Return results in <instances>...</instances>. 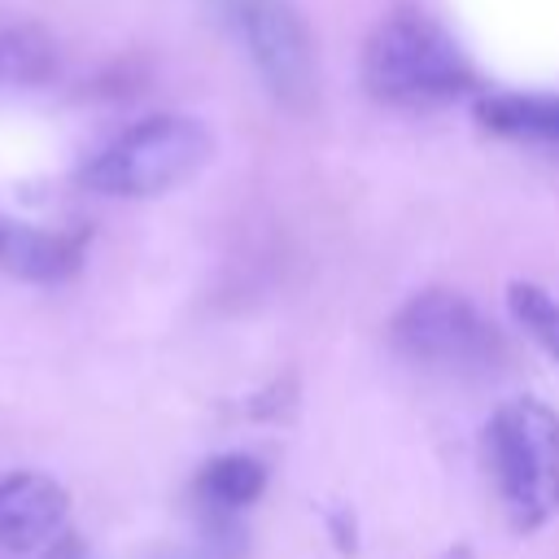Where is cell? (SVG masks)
<instances>
[{
  "mask_svg": "<svg viewBox=\"0 0 559 559\" xmlns=\"http://www.w3.org/2000/svg\"><path fill=\"white\" fill-rule=\"evenodd\" d=\"M70 493L48 472L0 476V559H22L44 550L66 533Z\"/></svg>",
  "mask_w": 559,
  "mask_h": 559,
  "instance_id": "cell-6",
  "label": "cell"
},
{
  "mask_svg": "<svg viewBox=\"0 0 559 559\" xmlns=\"http://www.w3.org/2000/svg\"><path fill=\"white\" fill-rule=\"evenodd\" d=\"M87 258V231H52V227H31V223H13L4 227V245H0V271L26 284H61L70 275H79Z\"/></svg>",
  "mask_w": 559,
  "mask_h": 559,
  "instance_id": "cell-7",
  "label": "cell"
},
{
  "mask_svg": "<svg viewBox=\"0 0 559 559\" xmlns=\"http://www.w3.org/2000/svg\"><path fill=\"white\" fill-rule=\"evenodd\" d=\"M52 70H57L52 35L39 22L0 9V83H44Z\"/></svg>",
  "mask_w": 559,
  "mask_h": 559,
  "instance_id": "cell-10",
  "label": "cell"
},
{
  "mask_svg": "<svg viewBox=\"0 0 559 559\" xmlns=\"http://www.w3.org/2000/svg\"><path fill=\"white\" fill-rule=\"evenodd\" d=\"M507 306H511V314H515V319L546 345V354L559 358V297L546 293L542 284H524V280H515V284L507 288Z\"/></svg>",
  "mask_w": 559,
  "mask_h": 559,
  "instance_id": "cell-12",
  "label": "cell"
},
{
  "mask_svg": "<svg viewBox=\"0 0 559 559\" xmlns=\"http://www.w3.org/2000/svg\"><path fill=\"white\" fill-rule=\"evenodd\" d=\"M476 118L493 135H507V140H520V144L559 148V96L493 92V96L476 100Z\"/></svg>",
  "mask_w": 559,
  "mask_h": 559,
  "instance_id": "cell-9",
  "label": "cell"
},
{
  "mask_svg": "<svg viewBox=\"0 0 559 559\" xmlns=\"http://www.w3.org/2000/svg\"><path fill=\"white\" fill-rule=\"evenodd\" d=\"M245 555H249V533L240 528L236 515H201V528L188 542H175L153 559H245Z\"/></svg>",
  "mask_w": 559,
  "mask_h": 559,
  "instance_id": "cell-11",
  "label": "cell"
},
{
  "mask_svg": "<svg viewBox=\"0 0 559 559\" xmlns=\"http://www.w3.org/2000/svg\"><path fill=\"white\" fill-rule=\"evenodd\" d=\"M4 227H9V218H0V245H4Z\"/></svg>",
  "mask_w": 559,
  "mask_h": 559,
  "instance_id": "cell-15",
  "label": "cell"
},
{
  "mask_svg": "<svg viewBox=\"0 0 559 559\" xmlns=\"http://www.w3.org/2000/svg\"><path fill=\"white\" fill-rule=\"evenodd\" d=\"M22 559H96V555H92V546H87L83 537H74V533L66 528L57 542H48L44 550H35V555H22Z\"/></svg>",
  "mask_w": 559,
  "mask_h": 559,
  "instance_id": "cell-13",
  "label": "cell"
},
{
  "mask_svg": "<svg viewBox=\"0 0 559 559\" xmlns=\"http://www.w3.org/2000/svg\"><path fill=\"white\" fill-rule=\"evenodd\" d=\"M231 17L271 96L284 109H297V114L310 109L319 92V74H314V44L301 13L288 0H231Z\"/></svg>",
  "mask_w": 559,
  "mask_h": 559,
  "instance_id": "cell-5",
  "label": "cell"
},
{
  "mask_svg": "<svg viewBox=\"0 0 559 559\" xmlns=\"http://www.w3.org/2000/svg\"><path fill=\"white\" fill-rule=\"evenodd\" d=\"M489 476L507 520L528 533L559 507V415L537 397H507L485 428Z\"/></svg>",
  "mask_w": 559,
  "mask_h": 559,
  "instance_id": "cell-3",
  "label": "cell"
},
{
  "mask_svg": "<svg viewBox=\"0 0 559 559\" xmlns=\"http://www.w3.org/2000/svg\"><path fill=\"white\" fill-rule=\"evenodd\" d=\"M441 559H476V555H472V546H450Z\"/></svg>",
  "mask_w": 559,
  "mask_h": 559,
  "instance_id": "cell-14",
  "label": "cell"
},
{
  "mask_svg": "<svg viewBox=\"0 0 559 559\" xmlns=\"http://www.w3.org/2000/svg\"><path fill=\"white\" fill-rule=\"evenodd\" d=\"M389 341L406 362L454 380H493L511 362L502 332L480 314L476 301L450 288L415 293L393 314Z\"/></svg>",
  "mask_w": 559,
  "mask_h": 559,
  "instance_id": "cell-4",
  "label": "cell"
},
{
  "mask_svg": "<svg viewBox=\"0 0 559 559\" xmlns=\"http://www.w3.org/2000/svg\"><path fill=\"white\" fill-rule=\"evenodd\" d=\"M214 157V135L188 114H153L83 162L79 183L100 197H162L197 179Z\"/></svg>",
  "mask_w": 559,
  "mask_h": 559,
  "instance_id": "cell-2",
  "label": "cell"
},
{
  "mask_svg": "<svg viewBox=\"0 0 559 559\" xmlns=\"http://www.w3.org/2000/svg\"><path fill=\"white\" fill-rule=\"evenodd\" d=\"M472 83V61L454 35L424 13H393L367 35L362 87L384 105L428 109L463 96Z\"/></svg>",
  "mask_w": 559,
  "mask_h": 559,
  "instance_id": "cell-1",
  "label": "cell"
},
{
  "mask_svg": "<svg viewBox=\"0 0 559 559\" xmlns=\"http://www.w3.org/2000/svg\"><path fill=\"white\" fill-rule=\"evenodd\" d=\"M271 472L253 454H218L192 476V502L201 515H240L266 489Z\"/></svg>",
  "mask_w": 559,
  "mask_h": 559,
  "instance_id": "cell-8",
  "label": "cell"
}]
</instances>
